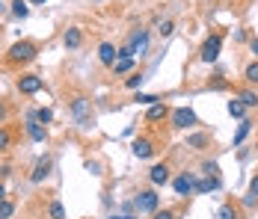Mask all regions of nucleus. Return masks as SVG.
Masks as SVG:
<instances>
[{
	"instance_id": "f257e3e1",
	"label": "nucleus",
	"mask_w": 258,
	"mask_h": 219,
	"mask_svg": "<svg viewBox=\"0 0 258 219\" xmlns=\"http://www.w3.org/2000/svg\"><path fill=\"white\" fill-rule=\"evenodd\" d=\"M36 59V45L33 42H15L9 48V62H30Z\"/></svg>"
},
{
	"instance_id": "f03ea898",
	"label": "nucleus",
	"mask_w": 258,
	"mask_h": 219,
	"mask_svg": "<svg viewBox=\"0 0 258 219\" xmlns=\"http://www.w3.org/2000/svg\"><path fill=\"white\" fill-rule=\"evenodd\" d=\"M220 50H223V36L220 33H214V36H208L205 45H202V62H217V56H220Z\"/></svg>"
},
{
	"instance_id": "7ed1b4c3",
	"label": "nucleus",
	"mask_w": 258,
	"mask_h": 219,
	"mask_svg": "<svg viewBox=\"0 0 258 219\" xmlns=\"http://www.w3.org/2000/svg\"><path fill=\"white\" fill-rule=\"evenodd\" d=\"M134 204H137V210H143V213H155L157 204H160V198H157L155 190H146V193H140L134 198Z\"/></svg>"
},
{
	"instance_id": "20e7f679",
	"label": "nucleus",
	"mask_w": 258,
	"mask_h": 219,
	"mask_svg": "<svg viewBox=\"0 0 258 219\" xmlns=\"http://www.w3.org/2000/svg\"><path fill=\"white\" fill-rule=\"evenodd\" d=\"M190 124H196V113L190 110V107H178V110H172V127H190Z\"/></svg>"
},
{
	"instance_id": "39448f33",
	"label": "nucleus",
	"mask_w": 258,
	"mask_h": 219,
	"mask_svg": "<svg viewBox=\"0 0 258 219\" xmlns=\"http://www.w3.org/2000/svg\"><path fill=\"white\" fill-rule=\"evenodd\" d=\"M18 89H21L24 95H36V92H42V77H36V74H24V77H18Z\"/></svg>"
},
{
	"instance_id": "423d86ee",
	"label": "nucleus",
	"mask_w": 258,
	"mask_h": 219,
	"mask_svg": "<svg viewBox=\"0 0 258 219\" xmlns=\"http://www.w3.org/2000/svg\"><path fill=\"white\" fill-rule=\"evenodd\" d=\"M48 175H51V157H39V163L30 172V181H33V184H42Z\"/></svg>"
},
{
	"instance_id": "0eeeda50",
	"label": "nucleus",
	"mask_w": 258,
	"mask_h": 219,
	"mask_svg": "<svg viewBox=\"0 0 258 219\" xmlns=\"http://www.w3.org/2000/svg\"><path fill=\"white\" fill-rule=\"evenodd\" d=\"M72 113H75V119H78L80 127H86V124H89V101H86V98H75Z\"/></svg>"
},
{
	"instance_id": "6e6552de",
	"label": "nucleus",
	"mask_w": 258,
	"mask_h": 219,
	"mask_svg": "<svg viewBox=\"0 0 258 219\" xmlns=\"http://www.w3.org/2000/svg\"><path fill=\"white\" fill-rule=\"evenodd\" d=\"M131 151H134V157H140V160H149L152 154H155V142L152 139H134V145H131Z\"/></svg>"
},
{
	"instance_id": "1a4fd4ad",
	"label": "nucleus",
	"mask_w": 258,
	"mask_h": 219,
	"mask_svg": "<svg viewBox=\"0 0 258 219\" xmlns=\"http://www.w3.org/2000/svg\"><path fill=\"white\" fill-rule=\"evenodd\" d=\"M27 136H30L33 142H45V127L36 119V113H30V119H27Z\"/></svg>"
},
{
	"instance_id": "9d476101",
	"label": "nucleus",
	"mask_w": 258,
	"mask_h": 219,
	"mask_svg": "<svg viewBox=\"0 0 258 219\" xmlns=\"http://www.w3.org/2000/svg\"><path fill=\"white\" fill-rule=\"evenodd\" d=\"M193 190H196V178H193V175H187V172H184V175L175 178V193H178V195H190Z\"/></svg>"
},
{
	"instance_id": "9b49d317",
	"label": "nucleus",
	"mask_w": 258,
	"mask_h": 219,
	"mask_svg": "<svg viewBox=\"0 0 258 219\" xmlns=\"http://www.w3.org/2000/svg\"><path fill=\"white\" fill-rule=\"evenodd\" d=\"M149 181H152L155 187H163V184L169 181V166H166V163H157L155 169L149 172Z\"/></svg>"
},
{
	"instance_id": "f8f14e48",
	"label": "nucleus",
	"mask_w": 258,
	"mask_h": 219,
	"mask_svg": "<svg viewBox=\"0 0 258 219\" xmlns=\"http://www.w3.org/2000/svg\"><path fill=\"white\" fill-rule=\"evenodd\" d=\"M98 59H101L104 65H113V62H116V59H119V50L113 48V45H110V42H104L101 48H98Z\"/></svg>"
},
{
	"instance_id": "ddd939ff",
	"label": "nucleus",
	"mask_w": 258,
	"mask_h": 219,
	"mask_svg": "<svg viewBox=\"0 0 258 219\" xmlns=\"http://www.w3.org/2000/svg\"><path fill=\"white\" fill-rule=\"evenodd\" d=\"M62 42H66V48H72V50L80 48V42H83V33H80V27H69Z\"/></svg>"
},
{
	"instance_id": "4468645a",
	"label": "nucleus",
	"mask_w": 258,
	"mask_h": 219,
	"mask_svg": "<svg viewBox=\"0 0 258 219\" xmlns=\"http://www.w3.org/2000/svg\"><path fill=\"white\" fill-rule=\"evenodd\" d=\"M166 113H169V110H166V104H163V101H157V104H152V107H149L146 119H149V122H160Z\"/></svg>"
},
{
	"instance_id": "2eb2a0df",
	"label": "nucleus",
	"mask_w": 258,
	"mask_h": 219,
	"mask_svg": "<svg viewBox=\"0 0 258 219\" xmlns=\"http://www.w3.org/2000/svg\"><path fill=\"white\" fill-rule=\"evenodd\" d=\"M131 45H134V56H137V53L143 56V53L149 50V36H146V33H137V36L131 39Z\"/></svg>"
},
{
	"instance_id": "dca6fc26",
	"label": "nucleus",
	"mask_w": 258,
	"mask_h": 219,
	"mask_svg": "<svg viewBox=\"0 0 258 219\" xmlns=\"http://www.w3.org/2000/svg\"><path fill=\"white\" fill-rule=\"evenodd\" d=\"M220 187V178H205V181H196V193H211V190H217Z\"/></svg>"
},
{
	"instance_id": "f3484780",
	"label": "nucleus",
	"mask_w": 258,
	"mask_h": 219,
	"mask_svg": "<svg viewBox=\"0 0 258 219\" xmlns=\"http://www.w3.org/2000/svg\"><path fill=\"white\" fill-rule=\"evenodd\" d=\"M134 68V56H119L116 62H113V71L116 74H125V71H131Z\"/></svg>"
},
{
	"instance_id": "a211bd4d",
	"label": "nucleus",
	"mask_w": 258,
	"mask_h": 219,
	"mask_svg": "<svg viewBox=\"0 0 258 219\" xmlns=\"http://www.w3.org/2000/svg\"><path fill=\"white\" fill-rule=\"evenodd\" d=\"M249 130H252V122H249V119H243L240 127H237V133H234V145H240V142L246 139V133H249Z\"/></svg>"
},
{
	"instance_id": "6ab92c4d",
	"label": "nucleus",
	"mask_w": 258,
	"mask_h": 219,
	"mask_svg": "<svg viewBox=\"0 0 258 219\" xmlns=\"http://www.w3.org/2000/svg\"><path fill=\"white\" fill-rule=\"evenodd\" d=\"M237 101H240L243 107H258V95L252 92V89H243V92L237 95Z\"/></svg>"
},
{
	"instance_id": "aec40b11",
	"label": "nucleus",
	"mask_w": 258,
	"mask_h": 219,
	"mask_svg": "<svg viewBox=\"0 0 258 219\" xmlns=\"http://www.w3.org/2000/svg\"><path fill=\"white\" fill-rule=\"evenodd\" d=\"M27 15H30V6L24 0H15L12 3V18H27Z\"/></svg>"
},
{
	"instance_id": "412c9836",
	"label": "nucleus",
	"mask_w": 258,
	"mask_h": 219,
	"mask_svg": "<svg viewBox=\"0 0 258 219\" xmlns=\"http://www.w3.org/2000/svg\"><path fill=\"white\" fill-rule=\"evenodd\" d=\"M229 113H232L234 119H243V113H246V107H243L240 101H229Z\"/></svg>"
},
{
	"instance_id": "4be33fe9",
	"label": "nucleus",
	"mask_w": 258,
	"mask_h": 219,
	"mask_svg": "<svg viewBox=\"0 0 258 219\" xmlns=\"http://www.w3.org/2000/svg\"><path fill=\"white\" fill-rule=\"evenodd\" d=\"M187 145L190 148H202V145H208V136L205 133H193V136L187 139Z\"/></svg>"
},
{
	"instance_id": "5701e85b",
	"label": "nucleus",
	"mask_w": 258,
	"mask_h": 219,
	"mask_svg": "<svg viewBox=\"0 0 258 219\" xmlns=\"http://www.w3.org/2000/svg\"><path fill=\"white\" fill-rule=\"evenodd\" d=\"M48 213H51V219H66V210H62V204H59V201H51Z\"/></svg>"
},
{
	"instance_id": "b1692460",
	"label": "nucleus",
	"mask_w": 258,
	"mask_h": 219,
	"mask_svg": "<svg viewBox=\"0 0 258 219\" xmlns=\"http://www.w3.org/2000/svg\"><path fill=\"white\" fill-rule=\"evenodd\" d=\"M243 77H246L249 83H258V62H249L246 71H243Z\"/></svg>"
},
{
	"instance_id": "393cba45",
	"label": "nucleus",
	"mask_w": 258,
	"mask_h": 219,
	"mask_svg": "<svg viewBox=\"0 0 258 219\" xmlns=\"http://www.w3.org/2000/svg\"><path fill=\"white\" fill-rule=\"evenodd\" d=\"M12 213H15V207H12V201H6V198H3V201H0V219H9Z\"/></svg>"
},
{
	"instance_id": "a878e982",
	"label": "nucleus",
	"mask_w": 258,
	"mask_h": 219,
	"mask_svg": "<svg viewBox=\"0 0 258 219\" xmlns=\"http://www.w3.org/2000/svg\"><path fill=\"white\" fill-rule=\"evenodd\" d=\"M217 216H220V219H237V213H234L232 204H223V207L217 210Z\"/></svg>"
},
{
	"instance_id": "bb28decb",
	"label": "nucleus",
	"mask_w": 258,
	"mask_h": 219,
	"mask_svg": "<svg viewBox=\"0 0 258 219\" xmlns=\"http://www.w3.org/2000/svg\"><path fill=\"white\" fill-rule=\"evenodd\" d=\"M143 80H146L143 74H131L128 80H125V86H128V89H140V86H143Z\"/></svg>"
},
{
	"instance_id": "cd10ccee",
	"label": "nucleus",
	"mask_w": 258,
	"mask_h": 219,
	"mask_svg": "<svg viewBox=\"0 0 258 219\" xmlns=\"http://www.w3.org/2000/svg\"><path fill=\"white\" fill-rule=\"evenodd\" d=\"M9 145H12V133L0 127V151H6V148H9Z\"/></svg>"
},
{
	"instance_id": "c85d7f7f",
	"label": "nucleus",
	"mask_w": 258,
	"mask_h": 219,
	"mask_svg": "<svg viewBox=\"0 0 258 219\" xmlns=\"http://www.w3.org/2000/svg\"><path fill=\"white\" fill-rule=\"evenodd\" d=\"M36 119H39L42 124H48V122L53 119V113H51V110H45V107H42V110H36Z\"/></svg>"
},
{
	"instance_id": "c756f323",
	"label": "nucleus",
	"mask_w": 258,
	"mask_h": 219,
	"mask_svg": "<svg viewBox=\"0 0 258 219\" xmlns=\"http://www.w3.org/2000/svg\"><path fill=\"white\" fill-rule=\"evenodd\" d=\"M157 30H160V36H172L175 24H172V21H160V27H157Z\"/></svg>"
},
{
	"instance_id": "7c9ffc66",
	"label": "nucleus",
	"mask_w": 258,
	"mask_h": 219,
	"mask_svg": "<svg viewBox=\"0 0 258 219\" xmlns=\"http://www.w3.org/2000/svg\"><path fill=\"white\" fill-rule=\"evenodd\" d=\"M137 101H140V104H149V107H152V104H157L160 98H157V95H143V92H140V95H137Z\"/></svg>"
},
{
	"instance_id": "2f4dec72",
	"label": "nucleus",
	"mask_w": 258,
	"mask_h": 219,
	"mask_svg": "<svg viewBox=\"0 0 258 219\" xmlns=\"http://www.w3.org/2000/svg\"><path fill=\"white\" fill-rule=\"evenodd\" d=\"M155 219H175L172 210H155Z\"/></svg>"
},
{
	"instance_id": "473e14b6",
	"label": "nucleus",
	"mask_w": 258,
	"mask_h": 219,
	"mask_svg": "<svg viewBox=\"0 0 258 219\" xmlns=\"http://www.w3.org/2000/svg\"><path fill=\"white\" fill-rule=\"evenodd\" d=\"M249 193H252V195H258V175L252 178V184H249Z\"/></svg>"
},
{
	"instance_id": "72a5a7b5",
	"label": "nucleus",
	"mask_w": 258,
	"mask_h": 219,
	"mask_svg": "<svg viewBox=\"0 0 258 219\" xmlns=\"http://www.w3.org/2000/svg\"><path fill=\"white\" fill-rule=\"evenodd\" d=\"M3 119H6V104L0 101V124H3Z\"/></svg>"
},
{
	"instance_id": "f704fd0d",
	"label": "nucleus",
	"mask_w": 258,
	"mask_h": 219,
	"mask_svg": "<svg viewBox=\"0 0 258 219\" xmlns=\"http://www.w3.org/2000/svg\"><path fill=\"white\" fill-rule=\"evenodd\" d=\"M249 50H252V53L258 56V39H252V42H249Z\"/></svg>"
},
{
	"instance_id": "c9c22d12",
	"label": "nucleus",
	"mask_w": 258,
	"mask_h": 219,
	"mask_svg": "<svg viewBox=\"0 0 258 219\" xmlns=\"http://www.w3.org/2000/svg\"><path fill=\"white\" fill-rule=\"evenodd\" d=\"M3 198H6V187H3V184H0V201H3Z\"/></svg>"
},
{
	"instance_id": "e433bc0d",
	"label": "nucleus",
	"mask_w": 258,
	"mask_h": 219,
	"mask_svg": "<svg viewBox=\"0 0 258 219\" xmlns=\"http://www.w3.org/2000/svg\"><path fill=\"white\" fill-rule=\"evenodd\" d=\"M30 3H36V6H42V3H48V0H30Z\"/></svg>"
},
{
	"instance_id": "4c0bfd02",
	"label": "nucleus",
	"mask_w": 258,
	"mask_h": 219,
	"mask_svg": "<svg viewBox=\"0 0 258 219\" xmlns=\"http://www.w3.org/2000/svg\"><path fill=\"white\" fill-rule=\"evenodd\" d=\"M110 219H131V216H110Z\"/></svg>"
}]
</instances>
